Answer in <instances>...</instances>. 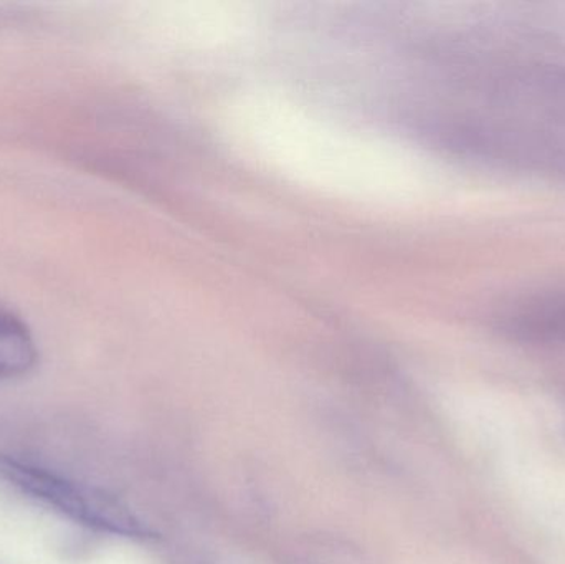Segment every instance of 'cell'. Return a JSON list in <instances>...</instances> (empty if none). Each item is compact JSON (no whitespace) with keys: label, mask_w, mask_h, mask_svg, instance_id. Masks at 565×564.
I'll return each instance as SVG.
<instances>
[{"label":"cell","mask_w":565,"mask_h":564,"mask_svg":"<svg viewBox=\"0 0 565 564\" xmlns=\"http://www.w3.org/2000/svg\"><path fill=\"white\" fill-rule=\"evenodd\" d=\"M36 358L39 351L29 328L19 318L0 311V380L29 373Z\"/></svg>","instance_id":"obj_2"},{"label":"cell","mask_w":565,"mask_h":564,"mask_svg":"<svg viewBox=\"0 0 565 564\" xmlns=\"http://www.w3.org/2000/svg\"><path fill=\"white\" fill-rule=\"evenodd\" d=\"M511 318L516 330L534 337H565V291L534 298L521 305Z\"/></svg>","instance_id":"obj_3"},{"label":"cell","mask_w":565,"mask_h":564,"mask_svg":"<svg viewBox=\"0 0 565 564\" xmlns=\"http://www.w3.org/2000/svg\"><path fill=\"white\" fill-rule=\"evenodd\" d=\"M0 477L23 496L86 529L121 539L145 540L151 536L152 532L145 522L105 490L10 457H0Z\"/></svg>","instance_id":"obj_1"}]
</instances>
